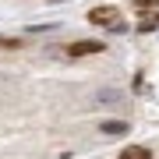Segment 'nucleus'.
I'll return each instance as SVG.
<instances>
[{
  "mask_svg": "<svg viewBox=\"0 0 159 159\" xmlns=\"http://www.w3.org/2000/svg\"><path fill=\"white\" fill-rule=\"evenodd\" d=\"M102 134H127V124L124 120H106L102 124Z\"/></svg>",
  "mask_w": 159,
  "mask_h": 159,
  "instance_id": "4",
  "label": "nucleus"
},
{
  "mask_svg": "<svg viewBox=\"0 0 159 159\" xmlns=\"http://www.w3.org/2000/svg\"><path fill=\"white\" fill-rule=\"evenodd\" d=\"M117 159H152V152H148L145 145H127L124 152H120Z\"/></svg>",
  "mask_w": 159,
  "mask_h": 159,
  "instance_id": "3",
  "label": "nucleus"
},
{
  "mask_svg": "<svg viewBox=\"0 0 159 159\" xmlns=\"http://www.w3.org/2000/svg\"><path fill=\"white\" fill-rule=\"evenodd\" d=\"M89 21L92 25H102V29H120L117 7H92V11H89Z\"/></svg>",
  "mask_w": 159,
  "mask_h": 159,
  "instance_id": "1",
  "label": "nucleus"
},
{
  "mask_svg": "<svg viewBox=\"0 0 159 159\" xmlns=\"http://www.w3.org/2000/svg\"><path fill=\"white\" fill-rule=\"evenodd\" d=\"M156 25H159V11H156L152 18H148V21H138V32H152Z\"/></svg>",
  "mask_w": 159,
  "mask_h": 159,
  "instance_id": "5",
  "label": "nucleus"
},
{
  "mask_svg": "<svg viewBox=\"0 0 159 159\" xmlns=\"http://www.w3.org/2000/svg\"><path fill=\"white\" fill-rule=\"evenodd\" d=\"M106 50V43H99V39H78V43H71L67 46V57H89V53H102Z\"/></svg>",
  "mask_w": 159,
  "mask_h": 159,
  "instance_id": "2",
  "label": "nucleus"
},
{
  "mask_svg": "<svg viewBox=\"0 0 159 159\" xmlns=\"http://www.w3.org/2000/svg\"><path fill=\"white\" fill-rule=\"evenodd\" d=\"M0 50H21V39H0Z\"/></svg>",
  "mask_w": 159,
  "mask_h": 159,
  "instance_id": "6",
  "label": "nucleus"
}]
</instances>
